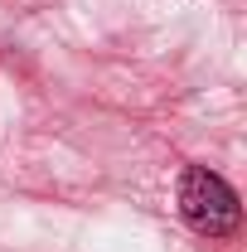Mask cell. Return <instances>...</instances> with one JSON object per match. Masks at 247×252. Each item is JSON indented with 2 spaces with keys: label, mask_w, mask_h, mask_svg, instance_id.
Masks as SVG:
<instances>
[{
  "label": "cell",
  "mask_w": 247,
  "mask_h": 252,
  "mask_svg": "<svg viewBox=\"0 0 247 252\" xmlns=\"http://www.w3.org/2000/svg\"><path fill=\"white\" fill-rule=\"evenodd\" d=\"M180 214H185V223L194 233L228 238L243 219V204H238V194L223 175H214L209 165H189L180 175Z\"/></svg>",
  "instance_id": "1"
}]
</instances>
